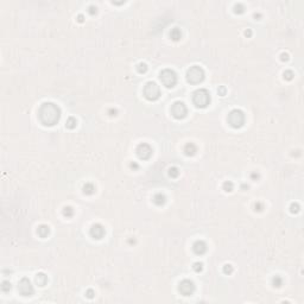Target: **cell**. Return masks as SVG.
<instances>
[{"mask_svg":"<svg viewBox=\"0 0 304 304\" xmlns=\"http://www.w3.org/2000/svg\"><path fill=\"white\" fill-rule=\"evenodd\" d=\"M38 118L44 126H54L60 121L61 109L52 102H44L38 111Z\"/></svg>","mask_w":304,"mask_h":304,"instance_id":"6da1fadb","label":"cell"},{"mask_svg":"<svg viewBox=\"0 0 304 304\" xmlns=\"http://www.w3.org/2000/svg\"><path fill=\"white\" fill-rule=\"evenodd\" d=\"M192 102L199 108H205L210 102V94L207 89H197L192 94Z\"/></svg>","mask_w":304,"mask_h":304,"instance_id":"7a4b0ae2","label":"cell"},{"mask_svg":"<svg viewBox=\"0 0 304 304\" xmlns=\"http://www.w3.org/2000/svg\"><path fill=\"white\" fill-rule=\"evenodd\" d=\"M204 80V70L199 65H194L187 73V81L191 84H199Z\"/></svg>","mask_w":304,"mask_h":304,"instance_id":"3957f363","label":"cell"},{"mask_svg":"<svg viewBox=\"0 0 304 304\" xmlns=\"http://www.w3.org/2000/svg\"><path fill=\"white\" fill-rule=\"evenodd\" d=\"M227 121L233 129H240L245 124V114L241 109H233L227 116Z\"/></svg>","mask_w":304,"mask_h":304,"instance_id":"277c9868","label":"cell"},{"mask_svg":"<svg viewBox=\"0 0 304 304\" xmlns=\"http://www.w3.org/2000/svg\"><path fill=\"white\" fill-rule=\"evenodd\" d=\"M144 96L149 101H156L161 96V89L159 86L156 82H148L144 87Z\"/></svg>","mask_w":304,"mask_h":304,"instance_id":"5b68a950","label":"cell"},{"mask_svg":"<svg viewBox=\"0 0 304 304\" xmlns=\"http://www.w3.org/2000/svg\"><path fill=\"white\" fill-rule=\"evenodd\" d=\"M159 78L166 88H172L177 83V74L172 69H164L161 71Z\"/></svg>","mask_w":304,"mask_h":304,"instance_id":"8992f818","label":"cell"},{"mask_svg":"<svg viewBox=\"0 0 304 304\" xmlns=\"http://www.w3.org/2000/svg\"><path fill=\"white\" fill-rule=\"evenodd\" d=\"M18 290H19V293H20L22 296H24V297H30V296L33 295V292H35L30 279L26 278V277H24V278H22L20 280H19Z\"/></svg>","mask_w":304,"mask_h":304,"instance_id":"52a82bcc","label":"cell"},{"mask_svg":"<svg viewBox=\"0 0 304 304\" xmlns=\"http://www.w3.org/2000/svg\"><path fill=\"white\" fill-rule=\"evenodd\" d=\"M171 114L173 118L176 119H184L185 116L188 114V109H187V106H185L182 101H176L172 106H171Z\"/></svg>","mask_w":304,"mask_h":304,"instance_id":"ba28073f","label":"cell"},{"mask_svg":"<svg viewBox=\"0 0 304 304\" xmlns=\"http://www.w3.org/2000/svg\"><path fill=\"white\" fill-rule=\"evenodd\" d=\"M137 156L139 157V159H143V161H146V159H149L150 157L152 156V148L149 145V144H146V143H143V144H139L138 146H137Z\"/></svg>","mask_w":304,"mask_h":304,"instance_id":"9c48e42d","label":"cell"},{"mask_svg":"<svg viewBox=\"0 0 304 304\" xmlns=\"http://www.w3.org/2000/svg\"><path fill=\"white\" fill-rule=\"evenodd\" d=\"M178 291L181 292V295L183 296H191L194 291H195V285L194 283L189 279H184L178 285Z\"/></svg>","mask_w":304,"mask_h":304,"instance_id":"30bf717a","label":"cell"},{"mask_svg":"<svg viewBox=\"0 0 304 304\" xmlns=\"http://www.w3.org/2000/svg\"><path fill=\"white\" fill-rule=\"evenodd\" d=\"M106 231H105V227L102 226V224L100 223H95L90 228V237L93 239H96V240H99V239H102L103 238V235H105Z\"/></svg>","mask_w":304,"mask_h":304,"instance_id":"8fae6325","label":"cell"},{"mask_svg":"<svg viewBox=\"0 0 304 304\" xmlns=\"http://www.w3.org/2000/svg\"><path fill=\"white\" fill-rule=\"evenodd\" d=\"M192 250L195 252V254H197V256H202L207 252V243L202 240H197L194 245H192Z\"/></svg>","mask_w":304,"mask_h":304,"instance_id":"7c38bea8","label":"cell"},{"mask_svg":"<svg viewBox=\"0 0 304 304\" xmlns=\"http://www.w3.org/2000/svg\"><path fill=\"white\" fill-rule=\"evenodd\" d=\"M36 283H37V285H39V286H45L46 283H48V276H46L45 273H43V272L37 273V276H36Z\"/></svg>","mask_w":304,"mask_h":304,"instance_id":"4fadbf2b","label":"cell"},{"mask_svg":"<svg viewBox=\"0 0 304 304\" xmlns=\"http://www.w3.org/2000/svg\"><path fill=\"white\" fill-rule=\"evenodd\" d=\"M196 152H197V148H196V145L194 143H188L187 145L184 146V153L187 156H194Z\"/></svg>","mask_w":304,"mask_h":304,"instance_id":"5bb4252c","label":"cell"},{"mask_svg":"<svg viewBox=\"0 0 304 304\" xmlns=\"http://www.w3.org/2000/svg\"><path fill=\"white\" fill-rule=\"evenodd\" d=\"M37 234L41 238H46L48 235L50 234V228H49V226H46V224H41L37 229Z\"/></svg>","mask_w":304,"mask_h":304,"instance_id":"9a60e30c","label":"cell"},{"mask_svg":"<svg viewBox=\"0 0 304 304\" xmlns=\"http://www.w3.org/2000/svg\"><path fill=\"white\" fill-rule=\"evenodd\" d=\"M170 38L172 39V41H175V42L180 41V39L182 38V32L180 30V27H173L172 29V30L170 31Z\"/></svg>","mask_w":304,"mask_h":304,"instance_id":"2e32d148","label":"cell"},{"mask_svg":"<svg viewBox=\"0 0 304 304\" xmlns=\"http://www.w3.org/2000/svg\"><path fill=\"white\" fill-rule=\"evenodd\" d=\"M165 202H166V197H165V196H164L163 194L158 192V194H156V195L153 196V203H154L156 205H163Z\"/></svg>","mask_w":304,"mask_h":304,"instance_id":"e0dca14e","label":"cell"},{"mask_svg":"<svg viewBox=\"0 0 304 304\" xmlns=\"http://www.w3.org/2000/svg\"><path fill=\"white\" fill-rule=\"evenodd\" d=\"M95 192V185L93 183H86L83 185V194L86 195H93Z\"/></svg>","mask_w":304,"mask_h":304,"instance_id":"ac0fdd59","label":"cell"},{"mask_svg":"<svg viewBox=\"0 0 304 304\" xmlns=\"http://www.w3.org/2000/svg\"><path fill=\"white\" fill-rule=\"evenodd\" d=\"M77 125V120L75 119L74 116H70V118H68V120L65 122V126H67V129H69V130H74L75 127Z\"/></svg>","mask_w":304,"mask_h":304,"instance_id":"d6986e66","label":"cell"},{"mask_svg":"<svg viewBox=\"0 0 304 304\" xmlns=\"http://www.w3.org/2000/svg\"><path fill=\"white\" fill-rule=\"evenodd\" d=\"M63 215L65 218H73L74 216V209L70 207V205H67V207L63 208Z\"/></svg>","mask_w":304,"mask_h":304,"instance_id":"ffe728a7","label":"cell"},{"mask_svg":"<svg viewBox=\"0 0 304 304\" xmlns=\"http://www.w3.org/2000/svg\"><path fill=\"white\" fill-rule=\"evenodd\" d=\"M180 175V170L178 168H176V166H172V168L169 169V176L171 178H177Z\"/></svg>","mask_w":304,"mask_h":304,"instance_id":"44dd1931","label":"cell"},{"mask_svg":"<svg viewBox=\"0 0 304 304\" xmlns=\"http://www.w3.org/2000/svg\"><path fill=\"white\" fill-rule=\"evenodd\" d=\"M222 188H223V190L226 191V192H231V191H233V189H234V184H233L231 181H227V182H224V183H223Z\"/></svg>","mask_w":304,"mask_h":304,"instance_id":"7402d4cb","label":"cell"},{"mask_svg":"<svg viewBox=\"0 0 304 304\" xmlns=\"http://www.w3.org/2000/svg\"><path fill=\"white\" fill-rule=\"evenodd\" d=\"M272 284H273V286H274V288H280V286L283 285V279H282V277H279V276H274L273 279H272Z\"/></svg>","mask_w":304,"mask_h":304,"instance_id":"603a6c76","label":"cell"},{"mask_svg":"<svg viewBox=\"0 0 304 304\" xmlns=\"http://www.w3.org/2000/svg\"><path fill=\"white\" fill-rule=\"evenodd\" d=\"M234 12L237 13V14H242L245 12V6L242 4H240V3L235 4L234 5Z\"/></svg>","mask_w":304,"mask_h":304,"instance_id":"cb8c5ba5","label":"cell"},{"mask_svg":"<svg viewBox=\"0 0 304 304\" xmlns=\"http://www.w3.org/2000/svg\"><path fill=\"white\" fill-rule=\"evenodd\" d=\"M11 288H12V285H11V283H10V282L4 280L1 283V291L3 292H8L10 290H11Z\"/></svg>","mask_w":304,"mask_h":304,"instance_id":"d4e9b609","label":"cell"},{"mask_svg":"<svg viewBox=\"0 0 304 304\" xmlns=\"http://www.w3.org/2000/svg\"><path fill=\"white\" fill-rule=\"evenodd\" d=\"M137 69H138V71L140 73V74H145L146 71H148V65H146L145 63H139L138 64V67H137Z\"/></svg>","mask_w":304,"mask_h":304,"instance_id":"484cf974","label":"cell"},{"mask_svg":"<svg viewBox=\"0 0 304 304\" xmlns=\"http://www.w3.org/2000/svg\"><path fill=\"white\" fill-rule=\"evenodd\" d=\"M290 212L292 214H297L299 212V204L298 203H291V205H290Z\"/></svg>","mask_w":304,"mask_h":304,"instance_id":"4316f807","label":"cell"},{"mask_svg":"<svg viewBox=\"0 0 304 304\" xmlns=\"http://www.w3.org/2000/svg\"><path fill=\"white\" fill-rule=\"evenodd\" d=\"M223 273L224 274H231V273H233V266L231 265V264H226V265L223 266Z\"/></svg>","mask_w":304,"mask_h":304,"instance_id":"83f0119b","label":"cell"},{"mask_svg":"<svg viewBox=\"0 0 304 304\" xmlns=\"http://www.w3.org/2000/svg\"><path fill=\"white\" fill-rule=\"evenodd\" d=\"M192 267H194V271H195V272L200 273V272L203 270V264H202V263H195Z\"/></svg>","mask_w":304,"mask_h":304,"instance_id":"f1b7e54d","label":"cell"},{"mask_svg":"<svg viewBox=\"0 0 304 304\" xmlns=\"http://www.w3.org/2000/svg\"><path fill=\"white\" fill-rule=\"evenodd\" d=\"M284 78L288 81H291L292 78H293V73L292 70H286V71H284Z\"/></svg>","mask_w":304,"mask_h":304,"instance_id":"f546056e","label":"cell"},{"mask_svg":"<svg viewBox=\"0 0 304 304\" xmlns=\"http://www.w3.org/2000/svg\"><path fill=\"white\" fill-rule=\"evenodd\" d=\"M88 13H89L90 16H95V14L97 13V8H96V6L90 5L89 7H88Z\"/></svg>","mask_w":304,"mask_h":304,"instance_id":"4dcf8cb0","label":"cell"},{"mask_svg":"<svg viewBox=\"0 0 304 304\" xmlns=\"http://www.w3.org/2000/svg\"><path fill=\"white\" fill-rule=\"evenodd\" d=\"M254 209H256V212H261L264 209V204L261 202H257L254 204Z\"/></svg>","mask_w":304,"mask_h":304,"instance_id":"1f68e13d","label":"cell"},{"mask_svg":"<svg viewBox=\"0 0 304 304\" xmlns=\"http://www.w3.org/2000/svg\"><path fill=\"white\" fill-rule=\"evenodd\" d=\"M218 93H219V95H221V96H224L226 95V93H227V89H226V87H220L219 89H218Z\"/></svg>","mask_w":304,"mask_h":304,"instance_id":"d6a6232c","label":"cell"},{"mask_svg":"<svg viewBox=\"0 0 304 304\" xmlns=\"http://www.w3.org/2000/svg\"><path fill=\"white\" fill-rule=\"evenodd\" d=\"M94 295H95V292H94V290H92V289H89V290H87V291H86V296H87L88 298H93Z\"/></svg>","mask_w":304,"mask_h":304,"instance_id":"836d02e7","label":"cell"},{"mask_svg":"<svg viewBox=\"0 0 304 304\" xmlns=\"http://www.w3.org/2000/svg\"><path fill=\"white\" fill-rule=\"evenodd\" d=\"M280 60H282L283 62H286V61H289V54H286V52H283V54L280 55Z\"/></svg>","mask_w":304,"mask_h":304,"instance_id":"e575fe53","label":"cell"},{"mask_svg":"<svg viewBox=\"0 0 304 304\" xmlns=\"http://www.w3.org/2000/svg\"><path fill=\"white\" fill-rule=\"evenodd\" d=\"M259 177H260V176H259L258 172H252V173H251V178H252L253 181H257Z\"/></svg>","mask_w":304,"mask_h":304,"instance_id":"d590c367","label":"cell"},{"mask_svg":"<svg viewBox=\"0 0 304 304\" xmlns=\"http://www.w3.org/2000/svg\"><path fill=\"white\" fill-rule=\"evenodd\" d=\"M108 114H109L111 116H115V115L118 114V111L114 109V108H111V109H108Z\"/></svg>","mask_w":304,"mask_h":304,"instance_id":"8d00e7d4","label":"cell"},{"mask_svg":"<svg viewBox=\"0 0 304 304\" xmlns=\"http://www.w3.org/2000/svg\"><path fill=\"white\" fill-rule=\"evenodd\" d=\"M77 20L80 22V23H83V22H84V17H83V14H78Z\"/></svg>","mask_w":304,"mask_h":304,"instance_id":"74e56055","label":"cell"},{"mask_svg":"<svg viewBox=\"0 0 304 304\" xmlns=\"http://www.w3.org/2000/svg\"><path fill=\"white\" fill-rule=\"evenodd\" d=\"M245 36H246V37H251L252 36V31L250 30V29H247V30L245 31Z\"/></svg>","mask_w":304,"mask_h":304,"instance_id":"f35d334b","label":"cell"},{"mask_svg":"<svg viewBox=\"0 0 304 304\" xmlns=\"http://www.w3.org/2000/svg\"><path fill=\"white\" fill-rule=\"evenodd\" d=\"M131 168H132V169H135V170H137V169L139 168V166H138V164H137V163H132V164H131Z\"/></svg>","mask_w":304,"mask_h":304,"instance_id":"ab89813d","label":"cell"},{"mask_svg":"<svg viewBox=\"0 0 304 304\" xmlns=\"http://www.w3.org/2000/svg\"><path fill=\"white\" fill-rule=\"evenodd\" d=\"M241 188H242V189H248V185H246V184H242V185H241Z\"/></svg>","mask_w":304,"mask_h":304,"instance_id":"60d3db41","label":"cell"},{"mask_svg":"<svg viewBox=\"0 0 304 304\" xmlns=\"http://www.w3.org/2000/svg\"><path fill=\"white\" fill-rule=\"evenodd\" d=\"M254 17H256V18H260V17H261V16H260V14H259V13H258V14H257V13H256V14H254Z\"/></svg>","mask_w":304,"mask_h":304,"instance_id":"b9f144b4","label":"cell"}]
</instances>
